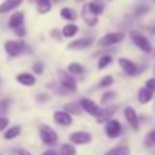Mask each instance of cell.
Returning a JSON list of instances; mask_svg holds the SVG:
<instances>
[{"mask_svg":"<svg viewBox=\"0 0 155 155\" xmlns=\"http://www.w3.org/2000/svg\"><path fill=\"white\" fill-rule=\"evenodd\" d=\"M130 38H131L133 44H134L137 48H140L143 53H152V45H151L149 39H148L145 35H142L140 32L133 30V32L130 33Z\"/></svg>","mask_w":155,"mask_h":155,"instance_id":"6da1fadb","label":"cell"},{"mask_svg":"<svg viewBox=\"0 0 155 155\" xmlns=\"http://www.w3.org/2000/svg\"><path fill=\"white\" fill-rule=\"evenodd\" d=\"M57 75H59V81H60V84H62L63 89H66L69 94L77 91V81H75V78L71 75V72L59 69V71H57Z\"/></svg>","mask_w":155,"mask_h":155,"instance_id":"7a4b0ae2","label":"cell"},{"mask_svg":"<svg viewBox=\"0 0 155 155\" xmlns=\"http://www.w3.org/2000/svg\"><path fill=\"white\" fill-rule=\"evenodd\" d=\"M125 38V35L122 32H113V33H107L104 35L103 38H100L98 41V45L100 47H111V45H116L119 42H122Z\"/></svg>","mask_w":155,"mask_h":155,"instance_id":"3957f363","label":"cell"},{"mask_svg":"<svg viewBox=\"0 0 155 155\" xmlns=\"http://www.w3.org/2000/svg\"><path fill=\"white\" fill-rule=\"evenodd\" d=\"M39 137L45 145L53 146V145L57 143V133L48 125H41L39 127Z\"/></svg>","mask_w":155,"mask_h":155,"instance_id":"277c9868","label":"cell"},{"mask_svg":"<svg viewBox=\"0 0 155 155\" xmlns=\"http://www.w3.org/2000/svg\"><path fill=\"white\" fill-rule=\"evenodd\" d=\"M26 50V44L23 41H6L5 42V51L11 57H18Z\"/></svg>","mask_w":155,"mask_h":155,"instance_id":"5b68a950","label":"cell"},{"mask_svg":"<svg viewBox=\"0 0 155 155\" xmlns=\"http://www.w3.org/2000/svg\"><path fill=\"white\" fill-rule=\"evenodd\" d=\"M105 134L110 137V139H116L122 134V125L119 120L116 119H108L107 124H105Z\"/></svg>","mask_w":155,"mask_h":155,"instance_id":"8992f818","label":"cell"},{"mask_svg":"<svg viewBox=\"0 0 155 155\" xmlns=\"http://www.w3.org/2000/svg\"><path fill=\"white\" fill-rule=\"evenodd\" d=\"M91 140H92V136L86 131H75L69 136V142L74 145H87L91 143Z\"/></svg>","mask_w":155,"mask_h":155,"instance_id":"52a82bcc","label":"cell"},{"mask_svg":"<svg viewBox=\"0 0 155 155\" xmlns=\"http://www.w3.org/2000/svg\"><path fill=\"white\" fill-rule=\"evenodd\" d=\"M124 114H125V119H127V122L130 124V127H131L134 131H137L139 127H140V122H139V116H137L136 110H134L133 107H125Z\"/></svg>","mask_w":155,"mask_h":155,"instance_id":"ba28073f","label":"cell"},{"mask_svg":"<svg viewBox=\"0 0 155 155\" xmlns=\"http://www.w3.org/2000/svg\"><path fill=\"white\" fill-rule=\"evenodd\" d=\"M119 65H120V68L124 69L125 74L136 75V74L140 72V68L137 66V63H134V62H131V60H128V59H124V57L119 59Z\"/></svg>","mask_w":155,"mask_h":155,"instance_id":"9c48e42d","label":"cell"},{"mask_svg":"<svg viewBox=\"0 0 155 155\" xmlns=\"http://www.w3.org/2000/svg\"><path fill=\"white\" fill-rule=\"evenodd\" d=\"M81 18L84 20V23L87 24V26H97V23H98V15H95L91 9H89V6H87V3L83 6V9H81Z\"/></svg>","mask_w":155,"mask_h":155,"instance_id":"30bf717a","label":"cell"},{"mask_svg":"<svg viewBox=\"0 0 155 155\" xmlns=\"http://www.w3.org/2000/svg\"><path fill=\"white\" fill-rule=\"evenodd\" d=\"M80 105H81V108L86 110L91 116H98V113H100L98 104L95 103V101H92V100H89V98H81Z\"/></svg>","mask_w":155,"mask_h":155,"instance_id":"8fae6325","label":"cell"},{"mask_svg":"<svg viewBox=\"0 0 155 155\" xmlns=\"http://www.w3.org/2000/svg\"><path fill=\"white\" fill-rule=\"evenodd\" d=\"M53 119H54V122H56V124L63 125V127H66V125H71V124H72V116H71V113H68L66 110H65V111H54Z\"/></svg>","mask_w":155,"mask_h":155,"instance_id":"7c38bea8","label":"cell"},{"mask_svg":"<svg viewBox=\"0 0 155 155\" xmlns=\"http://www.w3.org/2000/svg\"><path fill=\"white\" fill-rule=\"evenodd\" d=\"M116 110H117V105H107L105 108L100 110V113H98V116H97L98 122L103 124V122H105V120L111 119V116L116 113Z\"/></svg>","mask_w":155,"mask_h":155,"instance_id":"4fadbf2b","label":"cell"},{"mask_svg":"<svg viewBox=\"0 0 155 155\" xmlns=\"http://www.w3.org/2000/svg\"><path fill=\"white\" fill-rule=\"evenodd\" d=\"M92 42H94V41H92L91 38H80V39L72 41V42L68 45V48H69V50H84V48L91 47Z\"/></svg>","mask_w":155,"mask_h":155,"instance_id":"5bb4252c","label":"cell"},{"mask_svg":"<svg viewBox=\"0 0 155 155\" xmlns=\"http://www.w3.org/2000/svg\"><path fill=\"white\" fill-rule=\"evenodd\" d=\"M23 2H24V0H5V2L0 5V14H8V12H11V11L20 8Z\"/></svg>","mask_w":155,"mask_h":155,"instance_id":"9a60e30c","label":"cell"},{"mask_svg":"<svg viewBox=\"0 0 155 155\" xmlns=\"http://www.w3.org/2000/svg\"><path fill=\"white\" fill-rule=\"evenodd\" d=\"M154 92L152 89H149V87H143V89H140L139 91V95H137V100H139V103L140 104H148L152 98H154Z\"/></svg>","mask_w":155,"mask_h":155,"instance_id":"2e32d148","label":"cell"},{"mask_svg":"<svg viewBox=\"0 0 155 155\" xmlns=\"http://www.w3.org/2000/svg\"><path fill=\"white\" fill-rule=\"evenodd\" d=\"M17 81L20 84H24V86H33L36 83V78L33 74H29V72H21L17 75Z\"/></svg>","mask_w":155,"mask_h":155,"instance_id":"e0dca14e","label":"cell"},{"mask_svg":"<svg viewBox=\"0 0 155 155\" xmlns=\"http://www.w3.org/2000/svg\"><path fill=\"white\" fill-rule=\"evenodd\" d=\"M23 23H24V14L18 11V12H14V14H12V17L9 18V23H8V24H9L11 29H15V27L21 26Z\"/></svg>","mask_w":155,"mask_h":155,"instance_id":"ac0fdd59","label":"cell"},{"mask_svg":"<svg viewBox=\"0 0 155 155\" xmlns=\"http://www.w3.org/2000/svg\"><path fill=\"white\" fill-rule=\"evenodd\" d=\"M60 17H62L63 20L71 21V23L77 20V14H75V11H74L72 8H62V9H60Z\"/></svg>","mask_w":155,"mask_h":155,"instance_id":"d6986e66","label":"cell"},{"mask_svg":"<svg viewBox=\"0 0 155 155\" xmlns=\"http://www.w3.org/2000/svg\"><path fill=\"white\" fill-rule=\"evenodd\" d=\"M87 6H89V9H91L95 15H101L104 12V3L100 2V0H92V2L87 3Z\"/></svg>","mask_w":155,"mask_h":155,"instance_id":"ffe728a7","label":"cell"},{"mask_svg":"<svg viewBox=\"0 0 155 155\" xmlns=\"http://www.w3.org/2000/svg\"><path fill=\"white\" fill-rule=\"evenodd\" d=\"M77 32H78V27H77L74 23H69V24H66V26L63 27L62 36H65V38H72Z\"/></svg>","mask_w":155,"mask_h":155,"instance_id":"44dd1931","label":"cell"},{"mask_svg":"<svg viewBox=\"0 0 155 155\" xmlns=\"http://www.w3.org/2000/svg\"><path fill=\"white\" fill-rule=\"evenodd\" d=\"M36 5L39 14H47L51 11V0H36Z\"/></svg>","mask_w":155,"mask_h":155,"instance_id":"7402d4cb","label":"cell"},{"mask_svg":"<svg viewBox=\"0 0 155 155\" xmlns=\"http://www.w3.org/2000/svg\"><path fill=\"white\" fill-rule=\"evenodd\" d=\"M20 133H21V127L15 125V127L8 128V130L5 131V139H6V140H12V139H15L17 136H20Z\"/></svg>","mask_w":155,"mask_h":155,"instance_id":"603a6c76","label":"cell"},{"mask_svg":"<svg viewBox=\"0 0 155 155\" xmlns=\"http://www.w3.org/2000/svg\"><path fill=\"white\" fill-rule=\"evenodd\" d=\"M105 155H130V149L127 146H114L108 152H105Z\"/></svg>","mask_w":155,"mask_h":155,"instance_id":"cb8c5ba5","label":"cell"},{"mask_svg":"<svg viewBox=\"0 0 155 155\" xmlns=\"http://www.w3.org/2000/svg\"><path fill=\"white\" fill-rule=\"evenodd\" d=\"M59 154L60 155H75L77 154V151H75V148H74V143H72V145H71V143H65V145H62Z\"/></svg>","mask_w":155,"mask_h":155,"instance_id":"d4e9b609","label":"cell"},{"mask_svg":"<svg viewBox=\"0 0 155 155\" xmlns=\"http://www.w3.org/2000/svg\"><path fill=\"white\" fill-rule=\"evenodd\" d=\"M68 72H71V74H83L84 72V66L81 63L72 62V63L68 65Z\"/></svg>","mask_w":155,"mask_h":155,"instance_id":"484cf974","label":"cell"},{"mask_svg":"<svg viewBox=\"0 0 155 155\" xmlns=\"http://www.w3.org/2000/svg\"><path fill=\"white\" fill-rule=\"evenodd\" d=\"M145 146L146 148H154L155 146V130L149 131L145 137Z\"/></svg>","mask_w":155,"mask_h":155,"instance_id":"4316f807","label":"cell"},{"mask_svg":"<svg viewBox=\"0 0 155 155\" xmlns=\"http://www.w3.org/2000/svg\"><path fill=\"white\" fill-rule=\"evenodd\" d=\"M9 107H11V100L9 98L0 100V116H5L9 111Z\"/></svg>","mask_w":155,"mask_h":155,"instance_id":"83f0119b","label":"cell"},{"mask_svg":"<svg viewBox=\"0 0 155 155\" xmlns=\"http://www.w3.org/2000/svg\"><path fill=\"white\" fill-rule=\"evenodd\" d=\"M111 56H108V54H104L100 57V60H98V69H104L105 66H108L110 63H111Z\"/></svg>","mask_w":155,"mask_h":155,"instance_id":"f1b7e54d","label":"cell"},{"mask_svg":"<svg viewBox=\"0 0 155 155\" xmlns=\"http://www.w3.org/2000/svg\"><path fill=\"white\" fill-rule=\"evenodd\" d=\"M81 105L77 103H71V104H66L65 105V110L68 111V113H74V114H78L80 111H81V108H80Z\"/></svg>","mask_w":155,"mask_h":155,"instance_id":"f546056e","label":"cell"},{"mask_svg":"<svg viewBox=\"0 0 155 155\" xmlns=\"http://www.w3.org/2000/svg\"><path fill=\"white\" fill-rule=\"evenodd\" d=\"M113 84V77L111 75H105L101 78V81H100V86L101 87H108V86H111Z\"/></svg>","mask_w":155,"mask_h":155,"instance_id":"4dcf8cb0","label":"cell"},{"mask_svg":"<svg viewBox=\"0 0 155 155\" xmlns=\"http://www.w3.org/2000/svg\"><path fill=\"white\" fill-rule=\"evenodd\" d=\"M114 98H116V94L114 92H105L103 97H101V104H107L108 101H111Z\"/></svg>","mask_w":155,"mask_h":155,"instance_id":"1f68e13d","label":"cell"},{"mask_svg":"<svg viewBox=\"0 0 155 155\" xmlns=\"http://www.w3.org/2000/svg\"><path fill=\"white\" fill-rule=\"evenodd\" d=\"M11 155H32V154L27 149H24V148H15V149L11 151Z\"/></svg>","mask_w":155,"mask_h":155,"instance_id":"d6a6232c","label":"cell"},{"mask_svg":"<svg viewBox=\"0 0 155 155\" xmlns=\"http://www.w3.org/2000/svg\"><path fill=\"white\" fill-rule=\"evenodd\" d=\"M33 72L35 74H42L44 72V63L42 62H36L33 65Z\"/></svg>","mask_w":155,"mask_h":155,"instance_id":"836d02e7","label":"cell"},{"mask_svg":"<svg viewBox=\"0 0 155 155\" xmlns=\"http://www.w3.org/2000/svg\"><path fill=\"white\" fill-rule=\"evenodd\" d=\"M8 125H9V119H8V117H5V116H0V131L6 130V128H8Z\"/></svg>","mask_w":155,"mask_h":155,"instance_id":"e575fe53","label":"cell"},{"mask_svg":"<svg viewBox=\"0 0 155 155\" xmlns=\"http://www.w3.org/2000/svg\"><path fill=\"white\" fill-rule=\"evenodd\" d=\"M14 30H15V35H17V36H20V38H23V36L26 35V29H24V26H23V24H21V26H18V27H15Z\"/></svg>","mask_w":155,"mask_h":155,"instance_id":"d590c367","label":"cell"},{"mask_svg":"<svg viewBox=\"0 0 155 155\" xmlns=\"http://www.w3.org/2000/svg\"><path fill=\"white\" fill-rule=\"evenodd\" d=\"M149 11V6H146V5H142V6H139L137 8V11H136V15H143V14H146Z\"/></svg>","mask_w":155,"mask_h":155,"instance_id":"8d00e7d4","label":"cell"},{"mask_svg":"<svg viewBox=\"0 0 155 155\" xmlns=\"http://www.w3.org/2000/svg\"><path fill=\"white\" fill-rule=\"evenodd\" d=\"M146 87H149V89H152V91H155V77H154V78H151V80H148V81H146Z\"/></svg>","mask_w":155,"mask_h":155,"instance_id":"74e56055","label":"cell"},{"mask_svg":"<svg viewBox=\"0 0 155 155\" xmlns=\"http://www.w3.org/2000/svg\"><path fill=\"white\" fill-rule=\"evenodd\" d=\"M41 155H60V154H57L56 151H53V149H50V151H45V152H42Z\"/></svg>","mask_w":155,"mask_h":155,"instance_id":"f35d334b","label":"cell"},{"mask_svg":"<svg viewBox=\"0 0 155 155\" xmlns=\"http://www.w3.org/2000/svg\"><path fill=\"white\" fill-rule=\"evenodd\" d=\"M38 100H39V101H47V100H48V95H39Z\"/></svg>","mask_w":155,"mask_h":155,"instance_id":"ab89813d","label":"cell"},{"mask_svg":"<svg viewBox=\"0 0 155 155\" xmlns=\"http://www.w3.org/2000/svg\"><path fill=\"white\" fill-rule=\"evenodd\" d=\"M53 36H54V38H60V35H59V30H56V29H54V30H53Z\"/></svg>","mask_w":155,"mask_h":155,"instance_id":"60d3db41","label":"cell"},{"mask_svg":"<svg viewBox=\"0 0 155 155\" xmlns=\"http://www.w3.org/2000/svg\"><path fill=\"white\" fill-rule=\"evenodd\" d=\"M51 2H56V3H60L62 0H51Z\"/></svg>","mask_w":155,"mask_h":155,"instance_id":"b9f144b4","label":"cell"},{"mask_svg":"<svg viewBox=\"0 0 155 155\" xmlns=\"http://www.w3.org/2000/svg\"><path fill=\"white\" fill-rule=\"evenodd\" d=\"M77 2H83V0H77Z\"/></svg>","mask_w":155,"mask_h":155,"instance_id":"7bdbcfd3","label":"cell"},{"mask_svg":"<svg viewBox=\"0 0 155 155\" xmlns=\"http://www.w3.org/2000/svg\"><path fill=\"white\" fill-rule=\"evenodd\" d=\"M154 56H155V50H154Z\"/></svg>","mask_w":155,"mask_h":155,"instance_id":"ee69618b","label":"cell"},{"mask_svg":"<svg viewBox=\"0 0 155 155\" xmlns=\"http://www.w3.org/2000/svg\"><path fill=\"white\" fill-rule=\"evenodd\" d=\"M108 2H113V0H108Z\"/></svg>","mask_w":155,"mask_h":155,"instance_id":"f6af8a7d","label":"cell"},{"mask_svg":"<svg viewBox=\"0 0 155 155\" xmlns=\"http://www.w3.org/2000/svg\"><path fill=\"white\" fill-rule=\"evenodd\" d=\"M0 83H2V81H0Z\"/></svg>","mask_w":155,"mask_h":155,"instance_id":"bcb514c9","label":"cell"},{"mask_svg":"<svg viewBox=\"0 0 155 155\" xmlns=\"http://www.w3.org/2000/svg\"><path fill=\"white\" fill-rule=\"evenodd\" d=\"M154 68H155V66H154Z\"/></svg>","mask_w":155,"mask_h":155,"instance_id":"7dc6e473","label":"cell"}]
</instances>
